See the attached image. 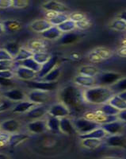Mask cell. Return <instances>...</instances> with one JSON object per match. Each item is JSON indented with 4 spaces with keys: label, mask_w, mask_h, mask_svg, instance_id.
Wrapping results in <instances>:
<instances>
[{
    "label": "cell",
    "mask_w": 126,
    "mask_h": 159,
    "mask_svg": "<svg viewBox=\"0 0 126 159\" xmlns=\"http://www.w3.org/2000/svg\"><path fill=\"white\" fill-rule=\"evenodd\" d=\"M46 48L45 42L41 40H33L29 43V49L33 53L39 52H45Z\"/></svg>",
    "instance_id": "25"
},
{
    "label": "cell",
    "mask_w": 126,
    "mask_h": 159,
    "mask_svg": "<svg viewBox=\"0 0 126 159\" xmlns=\"http://www.w3.org/2000/svg\"><path fill=\"white\" fill-rule=\"evenodd\" d=\"M70 19L72 20V21H74L75 22H80L82 20L85 19L86 18V16H85L82 13H79V12H76L74 13V14H72L70 17Z\"/></svg>",
    "instance_id": "45"
},
{
    "label": "cell",
    "mask_w": 126,
    "mask_h": 159,
    "mask_svg": "<svg viewBox=\"0 0 126 159\" xmlns=\"http://www.w3.org/2000/svg\"><path fill=\"white\" fill-rule=\"evenodd\" d=\"M33 53L29 49L21 48L18 55L14 58V61L17 62H20L22 61H25L26 59H29V58L33 57Z\"/></svg>",
    "instance_id": "32"
},
{
    "label": "cell",
    "mask_w": 126,
    "mask_h": 159,
    "mask_svg": "<svg viewBox=\"0 0 126 159\" xmlns=\"http://www.w3.org/2000/svg\"><path fill=\"white\" fill-rule=\"evenodd\" d=\"M7 69H8V68L4 67V66H2V65H0V72L3 70H7Z\"/></svg>",
    "instance_id": "57"
},
{
    "label": "cell",
    "mask_w": 126,
    "mask_h": 159,
    "mask_svg": "<svg viewBox=\"0 0 126 159\" xmlns=\"http://www.w3.org/2000/svg\"><path fill=\"white\" fill-rule=\"evenodd\" d=\"M111 28L117 31H124L126 30V22L121 19H117L111 24Z\"/></svg>",
    "instance_id": "40"
},
{
    "label": "cell",
    "mask_w": 126,
    "mask_h": 159,
    "mask_svg": "<svg viewBox=\"0 0 126 159\" xmlns=\"http://www.w3.org/2000/svg\"><path fill=\"white\" fill-rule=\"evenodd\" d=\"M59 124H60V119L50 116L47 120V127L49 130L52 132H59Z\"/></svg>",
    "instance_id": "28"
},
{
    "label": "cell",
    "mask_w": 126,
    "mask_h": 159,
    "mask_svg": "<svg viewBox=\"0 0 126 159\" xmlns=\"http://www.w3.org/2000/svg\"><path fill=\"white\" fill-rule=\"evenodd\" d=\"M79 73H80V75H83V76L95 77L98 74V69L95 66H93V65H85V66L80 68Z\"/></svg>",
    "instance_id": "26"
},
{
    "label": "cell",
    "mask_w": 126,
    "mask_h": 159,
    "mask_svg": "<svg viewBox=\"0 0 126 159\" xmlns=\"http://www.w3.org/2000/svg\"><path fill=\"white\" fill-rule=\"evenodd\" d=\"M117 95H118L119 97L121 98L123 100H124V101L126 102V91H124V92H120V93H118Z\"/></svg>",
    "instance_id": "54"
},
{
    "label": "cell",
    "mask_w": 126,
    "mask_h": 159,
    "mask_svg": "<svg viewBox=\"0 0 126 159\" xmlns=\"http://www.w3.org/2000/svg\"><path fill=\"white\" fill-rule=\"evenodd\" d=\"M18 63L20 64V66H23L25 68H27V69H30V70L34 71L37 73H38L41 71L42 66L40 64H38L33 57L26 59L25 61H20Z\"/></svg>",
    "instance_id": "23"
},
{
    "label": "cell",
    "mask_w": 126,
    "mask_h": 159,
    "mask_svg": "<svg viewBox=\"0 0 126 159\" xmlns=\"http://www.w3.org/2000/svg\"><path fill=\"white\" fill-rule=\"evenodd\" d=\"M67 20H68V16L66 14H57L56 16H54L52 19L49 20V22L52 24V25L58 26L60 24L66 22Z\"/></svg>",
    "instance_id": "39"
},
{
    "label": "cell",
    "mask_w": 126,
    "mask_h": 159,
    "mask_svg": "<svg viewBox=\"0 0 126 159\" xmlns=\"http://www.w3.org/2000/svg\"><path fill=\"white\" fill-rule=\"evenodd\" d=\"M0 130H1V127H0Z\"/></svg>",
    "instance_id": "60"
},
{
    "label": "cell",
    "mask_w": 126,
    "mask_h": 159,
    "mask_svg": "<svg viewBox=\"0 0 126 159\" xmlns=\"http://www.w3.org/2000/svg\"><path fill=\"white\" fill-rule=\"evenodd\" d=\"M94 52L102 58V60L108 59L112 55L111 51L107 49H105V48H98L97 49H94Z\"/></svg>",
    "instance_id": "41"
},
{
    "label": "cell",
    "mask_w": 126,
    "mask_h": 159,
    "mask_svg": "<svg viewBox=\"0 0 126 159\" xmlns=\"http://www.w3.org/2000/svg\"><path fill=\"white\" fill-rule=\"evenodd\" d=\"M58 57L56 56L51 57V58L49 59V61L48 62H46L45 64H44L41 66V69L37 73V76L41 79L45 77L48 73L51 72L53 69L56 68V63H57Z\"/></svg>",
    "instance_id": "13"
},
{
    "label": "cell",
    "mask_w": 126,
    "mask_h": 159,
    "mask_svg": "<svg viewBox=\"0 0 126 159\" xmlns=\"http://www.w3.org/2000/svg\"><path fill=\"white\" fill-rule=\"evenodd\" d=\"M75 82L81 87L89 88V89L94 87V85L96 84L95 78L83 76V75H79L76 76L75 78Z\"/></svg>",
    "instance_id": "19"
},
{
    "label": "cell",
    "mask_w": 126,
    "mask_h": 159,
    "mask_svg": "<svg viewBox=\"0 0 126 159\" xmlns=\"http://www.w3.org/2000/svg\"><path fill=\"white\" fill-rule=\"evenodd\" d=\"M74 126L76 131L79 132L80 134H84L99 128L101 125H99L96 122L89 120L86 118H79L75 121Z\"/></svg>",
    "instance_id": "4"
},
{
    "label": "cell",
    "mask_w": 126,
    "mask_h": 159,
    "mask_svg": "<svg viewBox=\"0 0 126 159\" xmlns=\"http://www.w3.org/2000/svg\"><path fill=\"white\" fill-rule=\"evenodd\" d=\"M110 88L114 93H115V92L120 93V92H124V91H126V78L121 79Z\"/></svg>",
    "instance_id": "38"
},
{
    "label": "cell",
    "mask_w": 126,
    "mask_h": 159,
    "mask_svg": "<svg viewBox=\"0 0 126 159\" xmlns=\"http://www.w3.org/2000/svg\"><path fill=\"white\" fill-rule=\"evenodd\" d=\"M14 61V58L6 49H0V61Z\"/></svg>",
    "instance_id": "43"
},
{
    "label": "cell",
    "mask_w": 126,
    "mask_h": 159,
    "mask_svg": "<svg viewBox=\"0 0 126 159\" xmlns=\"http://www.w3.org/2000/svg\"><path fill=\"white\" fill-rule=\"evenodd\" d=\"M52 26V24L47 19L37 20L30 25V27L33 30L37 33H41V34L49 30Z\"/></svg>",
    "instance_id": "16"
},
{
    "label": "cell",
    "mask_w": 126,
    "mask_h": 159,
    "mask_svg": "<svg viewBox=\"0 0 126 159\" xmlns=\"http://www.w3.org/2000/svg\"><path fill=\"white\" fill-rule=\"evenodd\" d=\"M102 144L101 139H87L82 140V145L87 149H95Z\"/></svg>",
    "instance_id": "36"
},
{
    "label": "cell",
    "mask_w": 126,
    "mask_h": 159,
    "mask_svg": "<svg viewBox=\"0 0 126 159\" xmlns=\"http://www.w3.org/2000/svg\"><path fill=\"white\" fill-rule=\"evenodd\" d=\"M59 129L64 134H74L76 132L75 126H73L70 119L67 117L61 118L60 119V124H59Z\"/></svg>",
    "instance_id": "18"
},
{
    "label": "cell",
    "mask_w": 126,
    "mask_h": 159,
    "mask_svg": "<svg viewBox=\"0 0 126 159\" xmlns=\"http://www.w3.org/2000/svg\"><path fill=\"white\" fill-rule=\"evenodd\" d=\"M49 109L48 107L45 106V105H37L36 107L31 109L29 111L27 112V118L30 119H41L45 115L47 114V112L49 111Z\"/></svg>",
    "instance_id": "11"
},
{
    "label": "cell",
    "mask_w": 126,
    "mask_h": 159,
    "mask_svg": "<svg viewBox=\"0 0 126 159\" xmlns=\"http://www.w3.org/2000/svg\"><path fill=\"white\" fill-rule=\"evenodd\" d=\"M59 75H60V69L59 67H56L41 80L45 82H56Z\"/></svg>",
    "instance_id": "34"
},
{
    "label": "cell",
    "mask_w": 126,
    "mask_h": 159,
    "mask_svg": "<svg viewBox=\"0 0 126 159\" xmlns=\"http://www.w3.org/2000/svg\"><path fill=\"white\" fill-rule=\"evenodd\" d=\"M105 159H122V158H119V157H106Z\"/></svg>",
    "instance_id": "58"
},
{
    "label": "cell",
    "mask_w": 126,
    "mask_h": 159,
    "mask_svg": "<svg viewBox=\"0 0 126 159\" xmlns=\"http://www.w3.org/2000/svg\"><path fill=\"white\" fill-rule=\"evenodd\" d=\"M76 27L84 30H87L89 27H90V25H91V22H90V20L87 19V18H86L85 19L80 21V22H76Z\"/></svg>",
    "instance_id": "42"
},
{
    "label": "cell",
    "mask_w": 126,
    "mask_h": 159,
    "mask_svg": "<svg viewBox=\"0 0 126 159\" xmlns=\"http://www.w3.org/2000/svg\"><path fill=\"white\" fill-rule=\"evenodd\" d=\"M0 159H9V157L7 155H5V154H0Z\"/></svg>",
    "instance_id": "56"
},
{
    "label": "cell",
    "mask_w": 126,
    "mask_h": 159,
    "mask_svg": "<svg viewBox=\"0 0 126 159\" xmlns=\"http://www.w3.org/2000/svg\"><path fill=\"white\" fill-rule=\"evenodd\" d=\"M0 127L2 131L7 133H15L19 130L20 123L16 119H8L0 125Z\"/></svg>",
    "instance_id": "15"
},
{
    "label": "cell",
    "mask_w": 126,
    "mask_h": 159,
    "mask_svg": "<svg viewBox=\"0 0 126 159\" xmlns=\"http://www.w3.org/2000/svg\"><path fill=\"white\" fill-rule=\"evenodd\" d=\"M37 105V104L33 103L29 100H28V101H22L15 105L14 108H13V111L15 112V113H25V112L29 111L31 109L36 107Z\"/></svg>",
    "instance_id": "21"
},
{
    "label": "cell",
    "mask_w": 126,
    "mask_h": 159,
    "mask_svg": "<svg viewBox=\"0 0 126 159\" xmlns=\"http://www.w3.org/2000/svg\"><path fill=\"white\" fill-rule=\"evenodd\" d=\"M114 93L108 87L94 86L87 89L83 92L85 101L92 104H104L109 102Z\"/></svg>",
    "instance_id": "2"
},
{
    "label": "cell",
    "mask_w": 126,
    "mask_h": 159,
    "mask_svg": "<svg viewBox=\"0 0 126 159\" xmlns=\"http://www.w3.org/2000/svg\"><path fill=\"white\" fill-rule=\"evenodd\" d=\"M13 1L11 0H0V9H7L12 7Z\"/></svg>",
    "instance_id": "47"
},
{
    "label": "cell",
    "mask_w": 126,
    "mask_h": 159,
    "mask_svg": "<svg viewBox=\"0 0 126 159\" xmlns=\"http://www.w3.org/2000/svg\"><path fill=\"white\" fill-rule=\"evenodd\" d=\"M118 54L121 57H126V46H124L119 49Z\"/></svg>",
    "instance_id": "53"
},
{
    "label": "cell",
    "mask_w": 126,
    "mask_h": 159,
    "mask_svg": "<svg viewBox=\"0 0 126 159\" xmlns=\"http://www.w3.org/2000/svg\"><path fill=\"white\" fill-rule=\"evenodd\" d=\"M43 8L47 11L59 13V14H64L65 12L70 11L67 6L61 2H56V1H50L43 4Z\"/></svg>",
    "instance_id": "7"
},
{
    "label": "cell",
    "mask_w": 126,
    "mask_h": 159,
    "mask_svg": "<svg viewBox=\"0 0 126 159\" xmlns=\"http://www.w3.org/2000/svg\"><path fill=\"white\" fill-rule=\"evenodd\" d=\"M95 82L98 86L111 87L121 79V75L117 72H102L95 76Z\"/></svg>",
    "instance_id": "3"
},
{
    "label": "cell",
    "mask_w": 126,
    "mask_h": 159,
    "mask_svg": "<svg viewBox=\"0 0 126 159\" xmlns=\"http://www.w3.org/2000/svg\"><path fill=\"white\" fill-rule=\"evenodd\" d=\"M61 31L59 30V28L57 26H54L52 25V27L49 28V30H45V32L41 33V36L44 38H46V39L49 40H54L56 38H60L61 36Z\"/></svg>",
    "instance_id": "24"
},
{
    "label": "cell",
    "mask_w": 126,
    "mask_h": 159,
    "mask_svg": "<svg viewBox=\"0 0 126 159\" xmlns=\"http://www.w3.org/2000/svg\"><path fill=\"white\" fill-rule=\"evenodd\" d=\"M15 74L11 69H7V70H3L0 72V76L1 77L6 78V79H10L11 80L14 77Z\"/></svg>",
    "instance_id": "46"
},
{
    "label": "cell",
    "mask_w": 126,
    "mask_h": 159,
    "mask_svg": "<svg viewBox=\"0 0 126 159\" xmlns=\"http://www.w3.org/2000/svg\"><path fill=\"white\" fill-rule=\"evenodd\" d=\"M79 38V35L76 33H67L60 38V43L63 45H68L77 41Z\"/></svg>",
    "instance_id": "30"
},
{
    "label": "cell",
    "mask_w": 126,
    "mask_h": 159,
    "mask_svg": "<svg viewBox=\"0 0 126 159\" xmlns=\"http://www.w3.org/2000/svg\"><path fill=\"white\" fill-rule=\"evenodd\" d=\"M102 128L106 132L107 134H110L111 135H114V134H119L123 130V123L121 121H114L111 122V123H106L101 126Z\"/></svg>",
    "instance_id": "9"
},
{
    "label": "cell",
    "mask_w": 126,
    "mask_h": 159,
    "mask_svg": "<svg viewBox=\"0 0 126 159\" xmlns=\"http://www.w3.org/2000/svg\"><path fill=\"white\" fill-rule=\"evenodd\" d=\"M33 58L38 64H40L41 65H43L44 64H45L46 62L49 61V59L51 58V56L46 52H39L33 53Z\"/></svg>",
    "instance_id": "33"
},
{
    "label": "cell",
    "mask_w": 126,
    "mask_h": 159,
    "mask_svg": "<svg viewBox=\"0 0 126 159\" xmlns=\"http://www.w3.org/2000/svg\"><path fill=\"white\" fill-rule=\"evenodd\" d=\"M16 74L18 78L25 80V81H29L32 80L37 76V73L34 71L30 70V69L25 68L23 66H19L16 70Z\"/></svg>",
    "instance_id": "14"
},
{
    "label": "cell",
    "mask_w": 126,
    "mask_h": 159,
    "mask_svg": "<svg viewBox=\"0 0 126 159\" xmlns=\"http://www.w3.org/2000/svg\"><path fill=\"white\" fill-rule=\"evenodd\" d=\"M4 49L7 51L13 58H15L18 55V52H19L21 47H20L19 45L17 42H11L6 44L5 46H4Z\"/></svg>",
    "instance_id": "29"
},
{
    "label": "cell",
    "mask_w": 126,
    "mask_h": 159,
    "mask_svg": "<svg viewBox=\"0 0 126 159\" xmlns=\"http://www.w3.org/2000/svg\"><path fill=\"white\" fill-rule=\"evenodd\" d=\"M26 84L29 88L34 90H40L43 92H52L55 90L57 87V82H45L41 81H34V80H29L26 81Z\"/></svg>",
    "instance_id": "5"
},
{
    "label": "cell",
    "mask_w": 126,
    "mask_h": 159,
    "mask_svg": "<svg viewBox=\"0 0 126 159\" xmlns=\"http://www.w3.org/2000/svg\"><path fill=\"white\" fill-rule=\"evenodd\" d=\"M100 111L102 112L103 114L106 116H117L119 114L120 111L114 107V106H112L110 103H104L102 105Z\"/></svg>",
    "instance_id": "31"
},
{
    "label": "cell",
    "mask_w": 126,
    "mask_h": 159,
    "mask_svg": "<svg viewBox=\"0 0 126 159\" xmlns=\"http://www.w3.org/2000/svg\"><path fill=\"white\" fill-rule=\"evenodd\" d=\"M49 112L50 116L61 119V118L67 117L68 116L69 109L63 103H56V104L52 105L49 108Z\"/></svg>",
    "instance_id": "8"
},
{
    "label": "cell",
    "mask_w": 126,
    "mask_h": 159,
    "mask_svg": "<svg viewBox=\"0 0 126 159\" xmlns=\"http://www.w3.org/2000/svg\"><path fill=\"white\" fill-rule=\"evenodd\" d=\"M117 117H118V119H120L121 121L126 122V109L119 112V114L117 115Z\"/></svg>",
    "instance_id": "51"
},
{
    "label": "cell",
    "mask_w": 126,
    "mask_h": 159,
    "mask_svg": "<svg viewBox=\"0 0 126 159\" xmlns=\"http://www.w3.org/2000/svg\"><path fill=\"white\" fill-rule=\"evenodd\" d=\"M59 99L68 109L80 110L85 101L83 94L78 88L69 85L62 89L59 93Z\"/></svg>",
    "instance_id": "1"
},
{
    "label": "cell",
    "mask_w": 126,
    "mask_h": 159,
    "mask_svg": "<svg viewBox=\"0 0 126 159\" xmlns=\"http://www.w3.org/2000/svg\"><path fill=\"white\" fill-rule=\"evenodd\" d=\"M3 96L10 100L14 102H22L25 99V94L20 89H11L3 92Z\"/></svg>",
    "instance_id": "10"
},
{
    "label": "cell",
    "mask_w": 126,
    "mask_h": 159,
    "mask_svg": "<svg viewBox=\"0 0 126 159\" xmlns=\"http://www.w3.org/2000/svg\"><path fill=\"white\" fill-rule=\"evenodd\" d=\"M10 138L11 135L7 132H0V143H5L7 142L9 143Z\"/></svg>",
    "instance_id": "49"
},
{
    "label": "cell",
    "mask_w": 126,
    "mask_h": 159,
    "mask_svg": "<svg viewBox=\"0 0 126 159\" xmlns=\"http://www.w3.org/2000/svg\"><path fill=\"white\" fill-rule=\"evenodd\" d=\"M3 32H4V28H3V25H2V22H0V34H2Z\"/></svg>",
    "instance_id": "55"
},
{
    "label": "cell",
    "mask_w": 126,
    "mask_h": 159,
    "mask_svg": "<svg viewBox=\"0 0 126 159\" xmlns=\"http://www.w3.org/2000/svg\"><path fill=\"white\" fill-rule=\"evenodd\" d=\"M11 106H12L11 102H9V101L2 102V103H0V112H2L4 111L7 110V109H9Z\"/></svg>",
    "instance_id": "50"
},
{
    "label": "cell",
    "mask_w": 126,
    "mask_h": 159,
    "mask_svg": "<svg viewBox=\"0 0 126 159\" xmlns=\"http://www.w3.org/2000/svg\"><path fill=\"white\" fill-rule=\"evenodd\" d=\"M109 103H110L112 106H114V107L118 109L120 111L126 109V102L124 100H123L121 98L119 97L118 95H114L110 99V100L109 101Z\"/></svg>",
    "instance_id": "27"
},
{
    "label": "cell",
    "mask_w": 126,
    "mask_h": 159,
    "mask_svg": "<svg viewBox=\"0 0 126 159\" xmlns=\"http://www.w3.org/2000/svg\"><path fill=\"white\" fill-rule=\"evenodd\" d=\"M59 28V30L61 32H64V33H69L71 31L74 30L76 28V24L74 21H72V20L68 19L67 20L66 22H64L63 23L60 24L59 25L57 26Z\"/></svg>",
    "instance_id": "35"
},
{
    "label": "cell",
    "mask_w": 126,
    "mask_h": 159,
    "mask_svg": "<svg viewBox=\"0 0 126 159\" xmlns=\"http://www.w3.org/2000/svg\"><path fill=\"white\" fill-rule=\"evenodd\" d=\"M12 80L6 79V78L0 76V86H2V87H10V86H12Z\"/></svg>",
    "instance_id": "48"
},
{
    "label": "cell",
    "mask_w": 126,
    "mask_h": 159,
    "mask_svg": "<svg viewBox=\"0 0 126 159\" xmlns=\"http://www.w3.org/2000/svg\"><path fill=\"white\" fill-rule=\"evenodd\" d=\"M29 4L27 1L25 0H15L13 1V7L17 8V9H22V8L26 7Z\"/></svg>",
    "instance_id": "44"
},
{
    "label": "cell",
    "mask_w": 126,
    "mask_h": 159,
    "mask_svg": "<svg viewBox=\"0 0 126 159\" xmlns=\"http://www.w3.org/2000/svg\"><path fill=\"white\" fill-rule=\"evenodd\" d=\"M28 139V136L26 134H15L11 135L10 138L9 143L11 146L12 147H15L18 144H19L20 143L25 141V139Z\"/></svg>",
    "instance_id": "37"
},
{
    "label": "cell",
    "mask_w": 126,
    "mask_h": 159,
    "mask_svg": "<svg viewBox=\"0 0 126 159\" xmlns=\"http://www.w3.org/2000/svg\"><path fill=\"white\" fill-rule=\"evenodd\" d=\"M2 25H3L4 32L7 33H15L22 27V23L18 20L15 19L6 20L2 22Z\"/></svg>",
    "instance_id": "20"
},
{
    "label": "cell",
    "mask_w": 126,
    "mask_h": 159,
    "mask_svg": "<svg viewBox=\"0 0 126 159\" xmlns=\"http://www.w3.org/2000/svg\"><path fill=\"white\" fill-rule=\"evenodd\" d=\"M28 130L33 134H41L48 129L47 121L45 120H35L29 123L27 126Z\"/></svg>",
    "instance_id": "12"
},
{
    "label": "cell",
    "mask_w": 126,
    "mask_h": 159,
    "mask_svg": "<svg viewBox=\"0 0 126 159\" xmlns=\"http://www.w3.org/2000/svg\"><path fill=\"white\" fill-rule=\"evenodd\" d=\"M0 99H1V94H0Z\"/></svg>",
    "instance_id": "59"
},
{
    "label": "cell",
    "mask_w": 126,
    "mask_h": 159,
    "mask_svg": "<svg viewBox=\"0 0 126 159\" xmlns=\"http://www.w3.org/2000/svg\"><path fill=\"white\" fill-rule=\"evenodd\" d=\"M118 19H121L122 21H124V22H126V11H122V12L118 15Z\"/></svg>",
    "instance_id": "52"
},
{
    "label": "cell",
    "mask_w": 126,
    "mask_h": 159,
    "mask_svg": "<svg viewBox=\"0 0 126 159\" xmlns=\"http://www.w3.org/2000/svg\"><path fill=\"white\" fill-rule=\"evenodd\" d=\"M106 143L110 147H126V139L120 134H114L107 138Z\"/></svg>",
    "instance_id": "17"
},
{
    "label": "cell",
    "mask_w": 126,
    "mask_h": 159,
    "mask_svg": "<svg viewBox=\"0 0 126 159\" xmlns=\"http://www.w3.org/2000/svg\"><path fill=\"white\" fill-rule=\"evenodd\" d=\"M106 132L105 131L102 127H99V128L95 129L93 131L90 132V133H87V134H80L79 138L83 140V139H102L106 137Z\"/></svg>",
    "instance_id": "22"
},
{
    "label": "cell",
    "mask_w": 126,
    "mask_h": 159,
    "mask_svg": "<svg viewBox=\"0 0 126 159\" xmlns=\"http://www.w3.org/2000/svg\"><path fill=\"white\" fill-rule=\"evenodd\" d=\"M28 99L29 101L36 104H42L48 101L49 99V94L47 92L40 90H33L28 94Z\"/></svg>",
    "instance_id": "6"
}]
</instances>
